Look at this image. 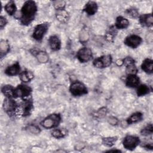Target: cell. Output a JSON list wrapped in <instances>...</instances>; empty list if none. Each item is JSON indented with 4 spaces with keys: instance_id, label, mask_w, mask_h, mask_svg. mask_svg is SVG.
Returning a JSON list of instances; mask_svg holds the SVG:
<instances>
[{
    "instance_id": "cell-1",
    "label": "cell",
    "mask_w": 153,
    "mask_h": 153,
    "mask_svg": "<svg viewBox=\"0 0 153 153\" xmlns=\"http://www.w3.org/2000/svg\"><path fill=\"white\" fill-rule=\"evenodd\" d=\"M38 11L36 4L33 1H26L23 4L19 19L22 25H29L35 19Z\"/></svg>"
},
{
    "instance_id": "cell-2",
    "label": "cell",
    "mask_w": 153,
    "mask_h": 153,
    "mask_svg": "<svg viewBox=\"0 0 153 153\" xmlns=\"http://www.w3.org/2000/svg\"><path fill=\"white\" fill-rule=\"evenodd\" d=\"M62 121L61 115L59 114L53 113L47 116L41 122V126L46 129L54 128L59 126Z\"/></svg>"
},
{
    "instance_id": "cell-3",
    "label": "cell",
    "mask_w": 153,
    "mask_h": 153,
    "mask_svg": "<svg viewBox=\"0 0 153 153\" xmlns=\"http://www.w3.org/2000/svg\"><path fill=\"white\" fill-rule=\"evenodd\" d=\"M69 91L74 96H81L87 94L88 90L85 85L81 81L76 80L71 84Z\"/></svg>"
},
{
    "instance_id": "cell-4",
    "label": "cell",
    "mask_w": 153,
    "mask_h": 153,
    "mask_svg": "<svg viewBox=\"0 0 153 153\" xmlns=\"http://www.w3.org/2000/svg\"><path fill=\"white\" fill-rule=\"evenodd\" d=\"M49 27L50 23L48 22H44L37 25L34 27L32 38L37 41H41L48 32Z\"/></svg>"
},
{
    "instance_id": "cell-5",
    "label": "cell",
    "mask_w": 153,
    "mask_h": 153,
    "mask_svg": "<svg viewBox=\"0 0 153 153\" xmlns=\"http://www.w3.org/2000/svg\"><path fill=\"white\" fill-rule=\"evenodd\" d=\"M3 109L5 113L12 117L16 115L18 111L19 105L13 97H5L3 102Z\"/></svg>"
},
{
    "instance_id": "cell-6",
    "label": "cell",
    "mask_w": 153,
    "mask_h": 153,
    "mask_svg": "<svg viewBox=\"0 0 153 153\" xmlns=\"http://www.w3.org/2000/svg\"><path fill=\"white\" fill-rule=\"evenodd\" d=\"M33 109V101L32 97H29L23 100V102L19 105L18 110L21 113L22 117H26L30 116Z\"/></svg>"
},
{
    "instance_id": "cell-7",
    "label": "cell",
    "mask_w": 153,
    "mask_h": 153,
    "mask_svg": "<svg viewBox=\"0 0 153 153\" xmlns=\"http://www.w3.org/2000/svg\"><path fill=\"white\" fill-rule=\"evenodd\" d=\"M32 92V89L30 87L25 84H20L14 88V98H21L25 99L30 96Z\"/></svg>"
},
{
    "instance_id": "cell-8",
    "label": "cell",
    "mask_w": 153,
    "mask_h": 153,
    "mask_svg": "<svg viewBox=\"0 0 153 153\" xmlns=\"http://www.w3.org/2000/svg\"><path fill=\"white\" fill-rule=\"evenodd\" d=\"M140 143V139L138 136L128 134L126 135L123 140V145L124 148L129 151H133L136 149Z\"/></svg>"
},
{
    "instance_id": "cell-9",
    "label": "cell",
    "mask_w": 153,
    "mask_h": 153,
    "mask_svg": "<svg viewBox=\"0 0 153 153\" xmlns=\"http://www.w3.org/2000/svg\"><path fill=\"white\" fill-rule=\"evenodd\" d=\"M112 62V56L111 54H106L96 58L93 62V65L95 68L103 69L109 67Z\"/></svg>"
},
{
    "instance_id": "cell-10",
    "label": "cell",
    "mask_w": 153,
    "mask_h": 153,
    "mask_svg": "<svg viewBox=\"0 0 153 153\" xmlns=\"http://www.w3.org/2000/svg\"><path fill=\"white\" fill-rule=\"evenodd\" d=\"M76 57L81 63H87L93 59V53L88 47L81 48L76 54Z\"/></svg>"
},
{
    "instance_id": "cell-11",
    "label": "cell",
    "mask_w": 153,
    "mask_h": 153,
    "mask_svg": "<svg viewBox=\"0 0 153 153\" xmlns=\"http://www.w3.org/2000/svg\"><path fill=\"white\" fill-rule=\"evenodd\" d=\"M142 42V38L140 36L135 34L128 35L126 37L124 41V44L131 48H136L141 44Z\"/></svg>"
},
{
    "instance_id": "cell-12",
    "label": "cell",
    "mask_w": 153,
    "mask_h": 153,
    "mask_svg": "<svg viewBox=\"0 0 153 153\" xmlns=\"http://www.w3.org/2000/svg\"><path fill=\"white\" fill-rule=\"evenodd\" d=\"M139 21L140 24L143 26L148 28H152L153 26V18L151 13L143 14L139 15Z\"/></svg>"
},
{
    "instance_id": "cell-13",
    "label": "cell",
    "mask_w": 153,
    "mask_h": 153,
    "mask_svg": "<svg viewBox=\"0 0 153 153\" xmlns=\"http://www.w3.org/2000/svg\"><path fill=\"white\" fill-rule=\"evenodd\" d=\"M48 45L51 50L56 51H59L62 47L61 40L59 37L56 35H51L49 37L48 40Z\"/></svg>"
},
{
    "instance_id": "cell-14",
    "label": "cell",
    "mask_w": 153,
    "mask_h": 153,
    "mask_svg": "<svg viewBox=\"0 0 153 153\" xmlns=\"http://www.w3.org/2000/svg\"><path fill=\"white\" fill-rule=\"evenodd\" d=\"M98 10V5L96 2L93 1H88L84 5L83 8V11L88 16L94 15Z\"/></svg>"
},
{
    "instance_id": "cell-15",
    "label": "cell",
    "mask_w": 153,
    "mask_h": 153,
    "mask_svg": "<svg viewBox=\"0 0 153 153\" xmlns=\"http://www.w3.org/2000/svg\"><path fill=\"white\" fill-rule=\"evenodd\" d=\"M21 72V68L19 62H15L14 63L7 66L4 71V73L7 75L11 76L19 75Z\"/></svg>"
},
{
    "instance_id": "cell-16",
    "label": "cell",
    "mask_w": 153,
    "mask_h": 153,
    "mask_svg": "<svg viewBox=\"0 0 153 153\" xmlns=\"http://www.w3.org/2000/svg\"><path fill=\"white\" fill-rule=\"evenodd\" d=\"M125 83L128 87L136 88L140 84V78L137 75H128L126 78Z\"/></svg>"
},
{
    "instance_id": "cell-17",
    "label": "cell",
    "mask_w": 153,
    "mask_h": 153,
    "mask_svg": "<svg viewBox=\"0 0 153 153\" xmlns=\"http://www.w3.org/2000/svg\"><path fill=\"white\" fill-rule=\"evenodd\" d=\"M33 55L36 58L37 60L41 63H45L49 60L48 54L45 51L42 50H33L32 51Z\"/></svg>"
},
{
    "instance_id": "cell-18",
    "label": "cell",
    "mask_w": 153,
    "mask_h": 153,
    "mask_svg": "<svg viewBox=\"0 0 153 153\" xmlns=\"http://www.w3.org/2000/svg\"><path fill=\"white\" fill-rule=\"evenodd\" d=\"M130 22L128 19L123 16H118L116 18L115 27L117 29H125L128 27Z\"/></svg>"
},
{
    "instance_id": "cell-19",
    "label": "cell",
    "mask_w": 153,
    "mask_h": 153,
    "mask_svg": "<svg viewBox=\"0 0 153 153\" xmlns=\"http://www.w3.org/2000/svg\"><path fill=\"white\" fill-rule=\"evenodd\" d=\"M142 70L148 74H152L153 72V60L149 58L145 59L141 64Z\"/></svg>"
},
{
    "instance_id": "cell-20",
    "label": "cell",
    "mask_w": 153,
    "mask_h": 153,
    "mask_svg": "<svg viewBox=\"0 0 153 153\" xmlns=\"http://www.w3.org/2000/svg\"><path fill=\"white\" fill-rule=\"evenodd\" d=\"M19 76L20 81L24 83H27L31 81L34 78L33 72L29 70H25L22 71L19 74Z\"/></svg>"
},
{
    "instance_id": "cell-21",
    "label": "cell",
    "mask_w": 153,
    "mask_h": 153,
    "mask_svg": "<svg viewBox=\"0 0 153 153\" xmlns=\"http://www.w3.org/2000/svg\"><path fill=\"white\" fill-rule=\"evenodd\" d=\"M117 33V29L114 26H110L105 34V38L109 42H114Z\"/></svg>"
},
{
    "instance_id": "cell-22",
    "label": "cell",
    "mask_w": 153,
    "mask_h": 153,
    "mask_svg": "<svg viewBox=\"0 0 153 153\" xmlns=\"http://www.w3.org/2000/svg\"><path fill=\"white\" fill-rule=\"evenodd\" d=\"M143 119V114L140 112H135L133 113L127 120L126 123L128 124H131L140 122Z\"/></svg>"
},
{
    "instance_id": "cell-23",
    "label": "cell",
    "mask_w": 153,
    "mask_h": 153,
    "mask_svg": "<svg viewBox=\"0 0 153 153\" xmlns=\"http://www.w3.org/2000/svg\"><path fill=\"white\" fill-rule=\"evenodd\" d=\"M136 88V94L139 97L145 96L152 91L151 87L146 84H139Z\"/></svg>"
},
{
    "instance_id": "cell-24",
    "label": "cell",
    "mask_w": 153,
    "mask_h": 153,
    "mask_svg": "<svg viewBox=\"0 0 153 153\" xmlns=\"http://www.w3.org/2000/svg\"><path fill=\"white\" fill-rule=\"evenodd\" d=\"M4 9L6 13L9 16H13L15 15L16 11H17V7L16 5V3L14 1L11 0L8 1L4 6Z\"/></svg>"
},
{
    "instance_id": "cell-25",
    "label": "cell",
    "mask_w": 153,
    "mask_h": 153,
    "mask_svg": "<svg viewBox=\"0 0 153 153\" xmlns=\"http://www.w3.org/2000/svg\"><path fill=\"white\" fill-rule=\"evenodd\" d=\"M14 88L13 85L10 84L4 85L1 87V93L5 97L14 98Z\"/></svg>"
},
{
    "instance_id": "cell-26",
    "label": "cell",
    "mask_w": 153,
    "mask_h": 153,
    "mask_svg": "<svg viewBox=\"0 0 153 153\" xmlns=\"http://www.w3.org/2000/svg\"><path fill=\"white\" fill-rule=\"evenodd\" d=\"M56 17L57 20L62 23H66L69 19V14L65 9L56 10Z\"/></svg>"
},
{
    "instance_id": "cell-27",
    "label": "cell",
    "mask_w": 153,
    "mask_h": 153,
    "mask_svg": "<svg viewBox=\"0 0 153 153\" xmlns=\"http://www.w3.org/2000/svg\"><path fill=\"white\" fill-rule=\"evenodd\" d=\"M10 50V46L7 40L2 39L0 42V53L1 57L2 58L4 56L9 53Z\"/></svg>"
},
{
    "instance_id": "cell-28",
    "label": "cell",
    "mask_w": 153,
    "mask_h": 153,
    "mask_svg": "<svg viewBox=\"0 0 153 153\" xmlns=\"http://www.w3.org/2000/svg\"><path fill=\"white\" fill-rule=\"evenodd\" d=\"M118 140V137L116 136L112 137H104L102 138V143L106 147H112L115 145Z\"/></svg>"
},
{
    "instance_id": "cell-29",
    "label": "cell",
    "mask_w": 153,
    "mask_h": 153,
    "mask_svg": "<svg viewBox=\"0 0 153 153\" xmlns=\"http://www.w3.org/2000/svg\"><path fill=\"white\" fill-rule=\"evenodd\" d=\"M153 133V127L152 123L148 124L140 131V134L144 136H148L151 135Z\"/></svg>"
},
{
    "instance_id": "cell-30",
    "label": "cell",
    "mask_w": 153,
    "mask_h": 153,
    "mask_svg": "<svg viewBox=\"0 0 153 153\" xmlns=\"http://www.w3.org/2000/svg\"><path fill=\"white\" fill-rule=\"evenodd\" d=\"M126 13L128 16L133 19L138 18L139 16V13L137 9L134 7H130L127 9L126 11Z\"/></svg>"
},
{
    "instance_id": "cell-31",
    "label": "cell",
    "mask_w": 153,
    "mask_h": 153,
    "mask_svg": "<svg viewBox=\"0 0 153 153\" xmlns=\"http://www.w3.org/2000/svg\"><path fill=\"white\" fill-rule=\"evenodd\" d=\"M138 72L137 68L136 67L135 63L126 66V73L127 75H137Z\"/></svg>"
},
{
    "instance_id": "cell-32",
    "label": "cell",
    "mask_w": 153,
    "mask_h": 153,
    "mask_svg": "<svg viewBox=\"0 0 153 153\" xmlns=\"http://www.w3.org/2000/svg\"><path fill=\"white\" fill-rule=\"evenodd\" d=\"M51 135L54 138L61 139V138H63L65 136L66 133H64L62 130L59 128H56V129H54L51 131Z\"/></svg>"
},
{
    "instance_id": "cell-33",
    "label": "cell",
    "mask_w": 153,
    "mask_h": 153,
    "mask_svg": "<svg viewBox=\"0 0 153 153\" xmlns=\"http://www.w3.org/2000/svg\"><path fill=\"white\" fill-rule=\"evenodd\" d=\"M53 6L56 10L65 9L66 2L63 1H56L53 2Z\"/></svg>"
},
{
    "instance_id": "cell-34",
    "label": "cell",
    "mask_w": 153,
    "mask_h": 153,
    "mask_svg": "<svg viewBox=\"0 0 153 153\" xmlns=\"http://www.w3.org/2000/svg\"><path fill=\"white\" fill-rule=\"evenodd\" d=\"M26 129L29 131H30V133H32L33 134H39L41 132L40 128L38 126H36V125H34V124L29 125L27 127Z\"/></svg>"
},
{
    "instance_id": "cell-35",
    "label": "cell",
    "mask_w": 153,
    "mask_h": 153,
    "mask_svg": "<svg viewBox=\"0 0 153 153\" xmlns=\"http://www.w3.org/2000/svg\"><path fill=\"white\" fill-rule=\"evenodd\" d=\"M123 65H124L126 66L135 63L134 59H133L131 57H126L123 60Z\"/></svg>"
},
{
    "instance_id": "cell-36",
    "label": "cell",
    "mask_w": 153,
    "mask_h": 153,
    "mask_svg": "<svg viewBox=\"0 0 153 153\" xmlns=\"http://www.w3.org/2000/svg\"><path fill=\"white\" fill-rule=\"evenodd\" d=\"M7 23H8V22H7V19L5 17L1 16L0 17V27H1V29H2L7 25Z\"/></svg>"
},
{
    "instance_id": "cell-37",
    "label": "cell",
    "mask_w": 153,
    "mask_h": 153,
    "mask_svg": "<svg viewBox=\"0 0 153 153\" xmlns=\"http://www.w3.org/2000/svg\"><path fill=\"white\" fill-rule=\"evenodd\" d=\"M108 122L109 124H111V125H117L118 123V120L117 118L114 117H111L109 118L108 119Z\"/></svg>"
},
{
    "instance_id": "cell-38",
    "label": "cell",
    "mask_w": 153,
    "mask_h": 153,
    "mask_svg": "<svg viewBox=\"0 0 153 153\" xmlns=\"http://www.w3.org/2000/svg\"><path fill=\"white\" fill-rule=\"evenodd\" d=\"M142 146L145 148V149H146L148 150H152V148H153V145H152V142L144 143V144L143 143L142 145Z\"/></svg>"
},
{
    "instance_id": "cell-39",
    "label": "cell",
    "mask_w": 153,
    "mask_h": 153,
    "mask_svg": "<svg viewBox=\"0 0 153 153\" xmlns=\"http://www.w3.org/2000/svg\"><path fill=\"white\" fill-rule=\"evenodd\" d=\"M106 113H107V109L105 108H102L97 111L98 115H100V117L104 116L106 114Z\"/></svg>"
},
{
    "instance_id": "cell-40",
    "label": "cell",
    "mask_w": 153,
    "mask_h": 153,
    "mask_svg": "<svg viewBox=\"0 0 153 153\" xmlns=\"http://www.w3.org/2000/svg\"><path fill=\"white\" fill-rule=\"evenodd\" d=\"M115 63L117 64V65L120 66H121V65H123V60H121V59H118V60H117L116 61Z\"/></svg>"
},
{
    "instance_id": "cell-41",
    "label": "cell",
    "mask_w": 153,
    "mask_h": 153,
    "mask_svg": "<svg viewBox=\"0 0 153 153\" xmlns=\"http://www.w3.org/2000/svg\"><path fill=\"white\" fill-rule=\"evenodd\" d=\"M107 152H121L120 150H118V149H113V150H109V151H107Z\"/></svg>"
}]
</instances>
